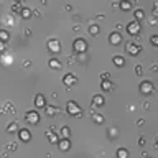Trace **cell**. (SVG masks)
I'll return each instance as SVG.
<instances>
[{
  "mask_svg": "<svg viewBox=\"0 0 158 158\" xmlns=\"http://www.w3.org/2000/svg\"><path fill=\"white\" fill-rule=\"evenodd\" d=\"M66 112H68L71 117H76V119H81L84 115V111L74 102V100H69L68 102V105H66Z\"/></svg>",
  "mask_w": 158,
  "mask_h": 158,
  "instance_id": "cell-1",
  "label": "cell"
},
{
  "mask_svg": "<svg viewBox=\"0 0 158 158\" xmlns=\"http://www.w3.org/2000/svg\"><path fill=\"white\" fill-rule=\"evenodd\" d=\"M46 48L50 50V53H53V55H59L61 53V43L58 38H50L46 43Z\"/></svg>",
  "mask_w": 158,
  "mask_h": 158,
  "instance_id": "cell-2",
  "label": "cell"
},
{
  "mask_svg": "<svg viewBox=\"0 0 158 158\" xmlns=\"http://www.w3.org/2000/svg\"><path fill=\"white\" fill-rule=\"evenodd\" d=\"M140 22H137V20H133V22H128L127 23V26H125V30L127 33L130 36H135V35H140Z\"/></svg>",
  "mask_w": 158,
  "mask_h": 158,
  "instance_id": "cell-3",
  "label": "cell"
},
{
  "mask_svg": "<svg viewBox=\"0 0 158 158\" xmlns=\"http://www.w3.org/2000/svg\"><path fill=\"white\" fill-rule=\"evenodd\" d=\"M73 50H74V53H86L87 51V43L83 38H76L73 43Z\"/></svg>",
  "mask_w": 158,
  "mask_h": 158,
  "instance_id": "cell-4",
  "label": "cell"
},
{
  "mask_svg": "<svg viewBox=\"0 0 158 158\" xmlns=\"http://www.w3.org/2000/svg\"><path fill=\"white\" fill-rule=\"evenodd\" d=\"M25 120L28 124H31V125H38V124H40V114L36 111H28L25 114Z\"/></svg>",
  "mask_w": 158,
  "mask_h": 158,
  "instance_id": "cell-5",
  "label": "cell"
},
{
  "mask_svg": "<svg viewBox=\"0 0 158 158\" xmlns=\"http://www.w3.org/2000/svg\"><path fill=\"white\" fill-rule=\"evenodd\" d=\"M125 51H127L130 56H137L138 53L142 51V46L135 45L133 41H127V43H125Z\"/></svg>",
  "mask_w": 158,
  "mask_h": 158,
  "instance_id": "cell-6",
  "label": "cell"
},
{
  "mask_svg": "<svg viewBox=\"0 0 158 158\" xmlns=\"http://www.w3.org/2000/svg\"><path fill=\"white\" fill-rule=\"evenodd\" d=\"M63 84H64L68 89H71L73 86L78 84V78H76L73 73H68V74H64V76H63Z\"/></svg>",
  "mask_w": 158,
  "mask_h": 158,
  "instance_id": "cell-7",
  "label": "cell"
},
{
  "mask_svg": "<svg viewBox=\"0 0 158 158\" xmlns=\"http://www.w3.org/2000/svg\"><path fill=\"white\" fill-rule=\"evenodd\" d=\"M153 89H155V86H153L152 81H142L140 83V92L142 94H152Z\"/></svg>",
  "mask_w": 158,
  "mask_h": 158,
  "instance_id": "cell-8",
  "label": "cell"
},
{
  "mask_svg": "<svg viewBox=\"0 0 158 158\" xmlns=\"http://www.w3.org/2000/svg\"><path fill=\"white\" fill-rule=\"evenodd\" d=\"M91 105L92 107H104L105 105V99H104V95L102 94H95V95H92V100H91Z\"/></svg>",
  "mask_w": 158,
  "mask_h": 158,
  "instance_id": "cell-9",
  "label": "cell"
},
{
  "mask_svg": "<svg viewBox=\"0 0 158 158\" xmlns=\"http://www.w3.org/2000/svg\"><path fill=\"white\" fill-rule=\"evenodd\" d=\"M109 41H111L112 46H119L122 43V35L119 31H112L111 35H109Z\"/></svg>",
  "mask_w": 158,
  "mask_h": 158,
  "instance_id": "cell-10",
  "label": "cell"
},
{
  "mask_svg": "<svg viewBox=\"0 0 158 158\" xmlns=\"http://www.w3.org/2000/svg\"><path fill=\"white\" fill-rule=\"evenodd\" d=\"M17 133H18V137H20L22 142H26L28 143V142L31 140V132L28 130V128H18Z\"/></svg>",
  "mask_w": 158,
  "mask_h": 158,
  "instance_id": "cell-11",
  "label": "cell"
},
{
  "mask_svg": "<svg viewBox=\"0 0 158 158\" xmlns=\"http://www.w3.org/2000/svg\"><path fill=\"white\" fill-rule=\"evenodd\" d=\"M2 111L3 112H7L8 115H12V117H15V114H17V107L13 105L10 100H7L5 104H3V107H2Z\"/></svg>",
  "mask_w": 158,
  "mask_h": 158,
  "instance_id": "cell-12",
  "label": "cell"
},
{
  "mask_svg": "<svg viewBox=\"0 0 158 158\" xmlns=\"http://www.w3.org/2000/svg\"><path fill=\"white\" fill-rule=\"evenodd\" d=\"M58 148H59V152H69L71 150V142H69V138H61V140H58Z\"/></svg>",
  "mask_w": 158,
  "mask_h": 158,
  "instance_id": "cell-13",
  "label": "cell"
},
{
  "mask_svg": "<svg viewBox=\"0 0 158 158\" xmlns=\"http://www.w3.org/2000/svg\"><path fill=\"white\" fill-rule=\"evenodd\" d=\"M100 89L104 91V92H112L114 89H115V86L111 79H102V83H100Z\"/></svg>",
  "mask_w": 158,
  "mask_h": 158,
  "instance_id": "cell-14",
  "label": "cell"
},
{
  "mask_svg": "<svg viewBox=\"0 0 158 158\" xmlns=\"http://www.w3.org/2000/svg\"><path fill=\"white\" fill-rule=\"evenodd\" d=\"M45 112H46V115L55 117V115H58V114H61V109L58 105H45Z\"/></svg>",
  "mask_w": 158,
  "mask_h": 158,
  "instance_id": "cell-15",
  "label": "cell"
},
{
  "mask_svg": "<svg viewBox=\"0 0 158 158\" xmlns=\"http://www.w3.org/2000/svg\"><path fill=\"white\" fill-rule=\"evenodd\" d=\"M45 105H46L45 95H43V94H36L35 95V107L36 109H45Z\"/></svg>",
  "mask_w": 158,
  "mask_h": 158,
  "instance_id": "cell-16",
  "label": "cell"
},
{
  "mask_svg": "<svg viewBox=\"0 0 158 158\" xmlns=\"http://www.w3.org/2000/svg\"><path fill=\"white\" fill-rule=\"evenodd\" d=\"M76 63H79V64H87V63H89V55H87V51H86V53H76Z\"/></svg>",
  "mask_w": 158,
  "mask_h": 158,
  "instance_id": "cell-17",
  "label": "cell"
},
{
  "mask_svg": "<svg viewBox=\"0 0 158 158\" xmlns=\"http://www.w3.org/2000/svg\"><path fill=\"white\" fill-rule=\"evenodd\" d=\"M119 8H120L122 12L132 10V3H130V0H120V2H119Z\"/></svg>",
  "mask_w": 158,
  "mask_h": 158,
  "instance_id": "cell-18",
  "label": "cell"
},
{
  "mask_svg": "<svg viewBox=\"0 0 158 158\" xmlns=\"http://www.w3.org/2000/svg\"><path fill=\"white\" fill-rule=\"evenodd\" d=\"M87 31H89V35H92V36H97L99 33H100V26L97 25V23H91L89 28H87Z\"/></svg>",
  "mask_w": 158,
  "mask_h": 158,
  "instance_id": "cell-19",
  "label": "cell"
},
{
  "mask_svg": "<svg viewBox=\"0 0 158 158\" xmlns=\"http://www.w3.org/2000/svg\"><path fill=\"white\" fill-rule=\"evenodd\" d=\"M91 119H92V120L97 124V125H102V124L105 122V117L100 115V114H97V112H92V114H91Z\"/></svg>",
  "mask_w": 158,
  "mask_h": 158,
  "instance_id": "cell-20",
  "label": "cell"
},
{
  "mask_svg": "<svg viewBox=\"0 0 158 158\" xmlns=\"http://www.w3.org/2000/svg\"><path fill=\"white\" fill-rule=\"evenodd\" d=\"M46 138H48V142H50V143H55V145L59 140V137L56 135V132H53V130H48L46 132Z\"/></svg>",
  "mask_w": 158,
  "mask_h": 158,
  "instance_id": "cell-21",
  "label": "cell"
},
{
  "mask_svg": "<svg viewBox=\"0 0 158 158\" xmlns=\"http://www.w3.org/2000/svg\"><path fill=\"white\" fill-rule=\"evenodd\" d=\"M48 66H50L51 69H61V68H63L61 61H59V59H56V58H51L50 61H48Z\"/></svg>",
  "mask_w": 158,
  "mask_h": 158,
  "instance_id": "cell-22",
  "label": "cell"
},
{
  "mask_svg": "<svg viewBox=\"0 0 158 158\" xmlns=\"http://www.w3.org/2000/svg\"><path fill=\"white\" fill-rule=\"evenodd\" d=\"M133 15H135V20L137 22H147V18H145V13H143V10H142V8H137V10L135 12H133Z\"/></svg>",
  "mask_w": 158,
  "mask_h": 158,
  "instance_id": "cell-23",
  "label": "cell"
},
{
  "mask_svg": "<svg viewBox=\"0 0 158 158\" xmlns=\"http://www.w3.org/2000/svg\"><path fill=\"white\" fill-rule=\"evenodd\" d=\"M107 137L111 138V140H115V138H119V128L117 127H111L107 130Z\"/></svg>",
  "mask_w": 158,
  "mask_h": 158,
  "instance_id": "cell-24",
  "label": "cell"
},
{
  "mask_svg": "<svg viewBox=\"0 0 158 158\" xmlns=\"http://www.w3.org/2000/svg\"><path fill=\"white\" fill-rule=\"evenodd\" d=\"M112 61L117 68H124V66H125V58H124V56H114Z\"/></svg>",
  "mask_w": 158,
  "mask_h": 158,
  "instance_id": "cell-25",
  "label": "cell"
},
{
  "mask_svg": "<svg viewBox=\"0 0 158 158\" xmlns=\"http://www.w3.org/2000/svg\"><path fill=\"white\" fill-rule=\"evenodd\" d=\"M7 132H8V133H17V132H18V122H17V120H12V122L7 125Z\"/></svg>",
  "mask_w": 158,
  "mask_h": 158,
  "instance_id": "cell-26",
  "label": "cell"
},
{
  "mask_svg": "<svg viewBox=\"0 0 158 158\" xmlns=\"http://www.w3.org/2000/svg\"><path fill=\"white\" fill-rule=\"evenodd\" d=\"M20 17H22V18H25V20H28V18H31V17H33V13H31L30 8H22Z\"/></svg>",
  "mask_w": 158,
  "mask_h": 158,
  "instance_id": "cell-27",
  "label": "cell"
},
{
  "mask_svg": "<svg viewBox=\"0 0 158 158\" xmlns=\"http://www.w3.org/2000/svg\"><path fill=\"white\" fill-rule=\"evenodd\" d=\"M59 135L63 137V138H69V137H71V128H69V127H61Z\"/></svg>",
  "mask_w": 158,
  "mask_h": 158,
  "instance_id": "cell-28",
  "label": "cell"
},
{
  "mask_svg": "<svg viewBox=\"0 0 158 158\" xmlns=\"http://www.w3.org/2000/svg\"><path fill=\"white\" fill-rule=\"evenodd\" d=\"M117 158H128V150L127 148H119V150L115 152Z\"/></svg>",
  "mask_w": 158,
  "mask_h": 158,
  "instance_id": "cell-29",
  "label": "cell"
},
{
  "mask_svg": "<svg viewBox=\"0 0 158 158\" xmlns=\"http://www.w3.org/2000/svg\"><path fill=\"white\" fill-rule=\"evenodd\" d=\"M22 3L20 2H13L12 3V12H13V15H17V13H20L22 12Z\"/></svg>",
  "mask_w": 158,
  "mask_h": 158,
  "instance_id": "cell-30",
  "label": "cell"
},
{
  "mask_svg": "<svg viewBox=\"0 0 158 158\" xmlns=\"http://www.w3.org/2000/svg\"><path fill=\"white\" fill-rule=\"evenodd\" d=\"M10 40V33H8L7 30H2V28H0V41H8Z\"/></svg>",
  "mask_w": 158,
  "mask_h": 158,
  "instance_id": "cell-31",
  "label": "cell"
},
{
  "mask_svg": "<svg viewBox=\"0 0 158 158\" xmlns=\"http://www.w3.org/2000/svg\"><path fill=\"white\" fill-rule=\"evenodd\" d=\"M7 150L8 152H17L18 150V143L17 142H7Z\"/></svg>",
  "mask_w": 158,
  "mask_h": 158,
  "instance_id": "cell-32",
  "label": "cell"
},
{
  "mask_svg": "<svg viewBox=\"0 0 158 158\" xmlns=\"http://www.w3.org/2000/svg\"><path fill=\"white\" fill-rule=\"evenodd\" d=\"M150 43H152V46H158V35H152L150 36Z\"/></svg>",
  "mask_w": 158,
  "mask_h": 158,
  "instance_id": "cell-33",
  "label": "cell"
},
{
  "mask_svg": "<svg viewBox=\"0 0 158 158\" xmlns=\"http://www.w3.org/2000/svg\"><path fill=\"white\" fill-rule=\"evenodd\" d=\"M130 41H133L135 45H138V46H142V38H140V35H135L133 36V40H130Z\"/></svg>",
  "mask_w": 158,
  "mask_h": 158,
  "instance_id": "cell-34",
  "label": "cell"
},
{
  "mask_svg": "<svg viewBox=\"0 0 158 158\" xmlns=\"http://www.w3.org/2000/svg\"><path fill=\"white\" fill-rule=\"evenodd\" d=\"M22 68H23V69H28V68H31V61H28V59L22 61Z\"/></svg>",
  "mask_w": 158,
  "mask_h": 158,
  "instance_id": "cell-35",
  "label": "cell"
},
{
  "mask_svg": "<svg viewBox=\"0 0 158 158\" xmlns=\"http://www.w3.org/2000/svg\"><path fill=\"white\" fill-rule=\"evenodd\" d=\"M135 73H137V76H142V74H143V68H142V64H135Z\"/></svg>",
  "mask_w": 158,
  "mask_h": 158,
  "instance_id": "cell-36",
  "label": "cell"
},
{
  "mask_svg": "<svg viewBox=\"0 0 158 158\" xmlns=\"http://www.w3.org/2000/svg\"><path fill=\"white\" fill-rule=\"evenodd\" d=\"M138 145H140V147H145V145H147V138L143 137V135L138 138Z\"/></svg>",
  "mask_w": 158,
  "mask_h": 158,
  "instance_id": "cell-37",
  "label": "cell"
},
{
  "mask_svg": "<svg viewBox=\"0 0 158 158\" xmlns=\"http://www.w3.org/2000/svg\"><path fill=\"white\" fill-rule=\"evenodd\" d=\"M73 22H74V23H79V25H81V22H83V17H81V15H73Z\"/></svg>",
  "mask_w": 158,
  "mask_h": 158,
  "instance_id": "cell-38",
  "label": "cell"
},
{
  "mask_svg": "<svg viewBox=\"0 0 158 158\" xmlns=\"http://www.w3.org/2000/svg\"><path fill=\"white\" fill-rule=\"evenodd\" d=\"M66 63H68V64H74L76 63V56H68V58H66Z\"/></svg>",
  "mask_w": 158,
  "mask_h": 158,
  "instance_id": "cell-39",
  "label": "cell"
},
{
  "mask_svg": "<svg viewBox=\"0 0 158 158\" xmlns=\"http://www.w3.org/2000/svg\"><path fill=\"white\" fill-rule=\"evenodd\" d=\"M5 51H7V43L0 41V53H5Z\"/></svg>",
  "mask_w": 158,
  "mask_h": 158,
  "instance_id": "cell-40",
  "label": "cell"
},
{
  "mask_svg": "<svg viewBox=\"0 0 158 158\" xmlns=\"http://www.w3.org/2000/svg\"><path fill=\"white\" fill-rule=\"evenodd\" d=\"M31 13H33V17H36V18H41L43 17V13L38 10V8H36V10H31Z\"/></svg>",
  "mask_w": 158,
  "mask_h": 158,
  "instance_id": "cell-41",
  "label": "cell"
},
{
  "mask_svg": "<svg viewBox=\"0 0 158 158\" xmlns=\"http://www.w3.org/2000/svg\"><path fill=\"white\" fill-rule=\"evenodd\" d=\"M150 71H153V73H156V71H158V64L155 63V61L150 64Z\"/></svg>",
  "mask_w": 158,
  "mask_h": 158,
  "instance_id": "cell-42",
  "label": "cell"
},
{
  "mask_svg": "<svg viewBox=\"0 0 158 158\" xmlns=\"http://www.w3.org/2000/svg\"><path fill=\"white\" fill-rule=\"evenodd\" d=\"M142 107H143V111H148V109H150V102H142Z\"/></svg>",
  "mask_w": 158,
  "mask_h": 158,
  "instance_id": "cell-43",
  "label": "cell"
},
{
  "mask_svg": "<svg viewBox=\"0 0 158 158\" xmlns=\"http://www.w3.org/2000/svg\"><path fill=\"white\" fill-rule=\"evenodd\" d=\"M100 79H111V73H102L100 74Z\"/></svg>",
  "mask_w": 158,
  "mask_h": 158,
  "instance_id": "cell-44",
  "label": "cell"
},
{
  "mask_svg": "<svg viewBox=\"0 0 158 158\" xmlns=\"http://www.w3.org/2000/svg\"><path fill=\"white\" fill-rule=\"evenodd\" d=\"M122 26H124V25H122L120 22H119V23H114V28H115V31H119V30H120Z\"/></svg>",
  "mask_w": 158,
  "mask_h": 158,
  "instance_id": "cell-45",
  "label": "cell"
},
{
  "mask_svg": "<svg viewBox=\"0 0 158 158\" xmlns=\"http://www.w3.org/2000/svg\"><path fill=\"white\" fill-rule=\"evenodd\" d=\"M73 31H76V33H78V31H81V25H79V23H76V25L73 26Z\"/></svg>",
  "mask_w": 158,
  "mask_h": 158,
  "instance_id": "cell-46",
  "label": "cell"
},
{
  "mask_svg": "<svg viewBox=\"0 0 158 158\" xmlns=\"http://www.w3.org/2000/svg\"><path fill=\"white\" fill-rule=\"evenodd\" d=\"M148 23H150V25H156V17H152L150 20H148Z\"/></svg>",
  "mask_w": 158,
  "mask_h": 158,
  "instance_id": "cell-47",
  "label": "cell"
},
{
  "mask_svg": "<svg viewBox=\"0 0 158 158\" xmlns=\"http://www.w3.org/2000/svg\"><path fill=\"white\" fill-rule=\"evenodd\" d=\"M104 18H105V17L102 15V13H97V15H95V20H99V22H100V20H104Z\"/></svg>",
  "mask_w": 158,
  "mask_h": 158,
  "instance_id": "cell-48",
  "label": "cell"
},
{
  "mask_svg": "<svg viewBox=\"0 0 158 158\" xmlns=\"http://www.w3.org/2000/svg\"><path fill=\"white\" fill-rule=\"evenodd\" d=\"M63 10H64V12H71V10H73V7H71L69 3H68V5H64V8H63Z\"/></svg>",
  "mask_w": 158,
  "mask_h": 158,
  "instance_id": "cell-49",
  "label": "cell"
},
{
  "mask_svg": "<svg viewBox=\"0 0 158 158\" xmlns=\"http://www.w3.org/2000/svg\"><path fill=\"white\" fill-rule=\"evenodd\" d=\"M143 124H145V122H143V119H138V120H137V127H143Z\"/></svg>",
  "mask_w": 158,
  "mask_h": 158,
  "instance_id": "cell-50",
  "label": "cell"
},
{
  "mask_svg": "<svg viewBox=\"0 0 158 158\" xmlns=\"http://www.w3.org/2000/svg\"><path fill=\"white\" fill-rule=\"evenodd\" d=\"M111 7L114 8V10H117V8H119V2H112V3H111Z\"/></svg>",
  "mask_w": 158,
  "mask_h": 158,
  "instance_id": "cell-51",
  "label": "cell"
},
{
  "mask_svg": "<svg viewBox=\"0 0 158 158\" xmlns=\"http://www.w3.org/2000/svg\"><path fill=\"white\" fill-rule=\"evenodd\" d=\"M25 36H31V30H30V28H25Z\"/></svg>",
  "mask_w": 158,
  "mask_h": 158,
  "instance_id": "cell-52",
  "label": "cell"
},
{
  "mask_svg": "<svg viewBox=\"0 0 158 158\" xmlns=\"http://www.w3.org/2000/svg\"><path fill=\"white\" fill-rule=\"evenodd\" d=\"M135 111V105H128V112H133Z\"/></svg>",
  "mask_w": 158,
  "mask_h": 158,
  "instance_id": "cell-53",
  "label": "cell"
},
{
  "mask_svg": "<svg viewBox=\"0 0 158 158\" xmlns=\"http://www.w3.org/2000/svg\"><path fill=\"white\" fill-rule=\"evenodd\" d=\"M41 3H43V5H46V3H48V0H41Z\"/></svg>",
  "mask_w": 158,
  "mask_h": 158,
  "instance_id": "cell-54",
  "label": "cell"
},
{
  "mask_svg": "<svg viewBox=\"0 0 158 158\" xmlns=\"http://www.w3.org/2000/svg\"><path fill=\"white\" fill-rule=\"evenodd\" d=\"M138 2V0H130V3H132V5H133V3H137Z\"/></svg>",
  "mask_w": 158,
  "mask_h": 158,
  "instance_id": "cell-55",
  "label": "cell"
},
{
  "mask_svg": "<svg viewBox=\"0 0 158 158\" xmlns=\"http://www.w3.org/2000/svg\"><path fill=\"white\" fill-rule=\"evenodd\" d=\"M15 2H20V3H22V2H23V0H15Z\"/></svg>",
  "mask_w": 158,
  "mask_h": 158,
  "instance_id": "cell-56",
  "label": "cell"
},
{
  "mask_svg": "<svg viewBox=\"0 0 158 158\" xmlns=\"http://www.w3.org/2000/svg\"><path fill=\"white\" fill-rule=\"evenodd\" d=\"M0 5H2V0H0Z\"/></svg>",
  "mask_w": 158,
  "mask_h": 158,
  "instance_id": "cell-57",
  "label": "cell"
},
{
  "mask_svg": "<svg viewBox=\"0 0 158 158\" xmlns=\"http://www.w3.org/2000/svg\"><path fill=\"white\" fill-rule=\"evenodd\" d=\"M0 114H2V112H0Z\"/></svg>",
  "mask_w": 158,
  "mask_h": 158,
  "instance_id": "cell-58",
  "label": "cell"
}]
</instances>
